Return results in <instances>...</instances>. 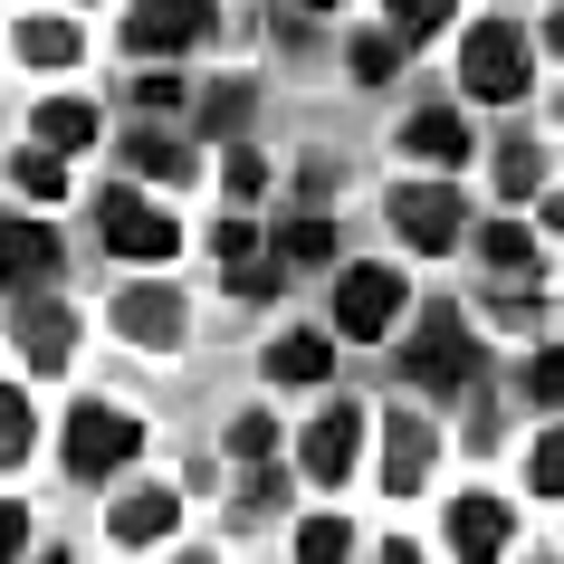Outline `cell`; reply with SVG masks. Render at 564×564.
Masks as SVG:
<instances>
[{"instance_id": "f546056e", "label": "cell", "mask_w": 564, "mask_h": 564, "mask_svg": "<svg viewBox=\"0 0 564 564\" xmlns=\"http://www.w3.org/2000/svg\"><path fill=\"white\" fill-rule=\"evenodd\" d=\"M527 392H535V402H564V345H545V355H535Z\"/></svg>"}, {"instance_id": "83f0119b", "label": "cell", "mask_w": 564, "mask_h": 564, "mask_svg": "<svg viewBox=\"0 0 564 564\" xmlns=\"http://www.w3.org/2000/svg\"><path fill=\"white\" fill-rule=\"evenodd\" d=\"M230 449H239V459H268V449H278V421H268V412H239L230 421Z\"/></svg>"}, {"instance_id": "f1b7e54d", "label": "cell", "mask_w": 564, "mask_h": 564, "mask_svg": "<svg viewBox=\"0 0 564 564\" xmlns=\"http://www.w3.org/2000/svg\"><path fill=\"white\" fill-rule=\"evenodd\" d=\"M441 20H449V0H392V30L402 39H431Z\"/></svg>"}, {"instance_id": "3957f363", "label": "cell", "mask_w": 564, "mask_h": 564, "mask_svg": "<svg viewBox=\"0 0 564 564\" xmlns=\"http://www.w3.org/2000/svg\"><path fill=\"white\" fill-rule=\"evenodd\" d=\"M96 230H106V249H124V259H173L182 249L173 210H153L144 192H96Z\"/></svg>"}, {"instance_id": "9c48e42d", "label": "cell", "mask_w": 564, "mask_h": 564, "mask_svg": "<svg viewBox=\"0 0 564 564\" xmlns=\"http://www.w3.org/2000/svg\"><path fill=\"white\" fill-rule=\"evenodd\" d=\"M116 326H124V345H144V355L182 345V306H173V288H124V297H116Z\"/></svg>"}, {"instance_id": "ac0fdd59", "label": "cell", "mask_w": 564, "mask_h": 564, "mask_svg": "<svg viewBox=\"0 0 564 564\" xmlns=\"http://www.w3.org/2000/svg\"><path fill=\"white\" fill-rule=\"evenodd\" d=\"M326 335H278V345H268V373H278V383H326Z\"/></svg>"}, {"instance_id": "ffe728a7", "label": "cell", "mask_w": 564, "mask_h": 564, "mask_svg": "<svg viewBox=\"0 0 564 564\" xmlns=\"http://www.w3.org/2000/svg\"><path fill=\"white\" fill-rule=\"evenodd\" d=\"M498 192H507V202H535V192H545V153H535V144H507L498 153Z\"/></svg>"}, {"instance_id": "ba28073f", "label": "cell", "mask_w": 564, "mask_h": 564, "mask_svg": "<svg viewBox=\"0 0 564 564\" xmlns=\"http://www.w3.org/2000/svg\"><path fill=\"white\" fill-rule=\"evenodd\" d=\"M355 449H364V412L355 402H326V412L306 421V441H297V459H306V478H355Z\"/></svg>"}, {"instance_id": "d590c367", "label": "cell", "mask_w": 564, "mask_h": 564, "mask_svg": "<svg viewBox=\"0 0 564 564\" xmlns=\"http://www.w3.org/2000/svg\"><path fill=\"white\" fill-rule=\"evenodd\" d=\"M383 564H421V555H412V545H392V555H383Z\"/></svg>"}, {"instance_id": "8992f818", "label": "cell", "mask_w": 564, "mask_h": 564, "mask_svg": "<svg viewBox=\"0 0 564 564\" xmlns=\"http://www.w3.org/2000/svg\"><path fill=\"white\" fill-rule=\"evenodd\" d=\"M392 230L441 259V249H459V230H469V202H459L449 182H412V192H392Z\"/></svg>"}, {"instance_id": "4dcf8cb0", "label": "cell", "mask_w": 564, "mask_h": 564, "mask_svg": "<svg viewBox=\"0 0 564 564\" xmlns=\"http://www.w3.org/2000/svg\"><path fill=\"white\" fill-rule=\"evenodd\" d=\"M326 220H297V230H278V249H288V259H326Z\"/></svg>"}, {"instance_id": "2e32d148", "label": "cell", "mask_w": 564, "mask_h": 564, "mask_svg": "<svg viewBox=\"0 0 564 564\" xmlns=\"http://www.w3.org/2000/svg\"><path fill=\"white\" fill-rule=\"evenodd\" d=\"M124 163H134L144 182H173V192L192 182V153H182L173 134H153V124H144V134H124Z\"/></svg>"}, {"instance_id": "9a60e30c", "label": "cell", "mask_w": 564, "mask_h": 564, "mask_svg": "<svg viewBox=\"0 0 564 564\" xmlns=\"http://www.w3.org/2000/svg\"><path fill=\"white\" fill-rule=\"evenodd\" d=\"M39 144H48V153L96 144V106H87V96H48V106H39Z\"/></svg>"}, {"instance_id": "30bf717a", "label": "cell", "mask_w": 564, "mask_h": 564, "mask_svg": "<svg viewBox=\"0 0 564 564\" xmlns=\"http://www.w3.org/2000/svg\"><path fill=\"white\" fill-rule=\"evenodd\" d=\"M20 355H30V373H58V364L77 355V316H67L58 297H30L20 306Z\"/></svg>"}, {"instance_id": "44dd1931", "label": "cell", "mask_w": 564, "mask_h": 564, "mask_svg": "<svg viewBox=\"0 0 564 564\" xmlns=\"http://www.w3.org/2000/svg\"><path fill=\"white\" fill-rule=\"evenodd\" d=\"M355 555V527L345 517H316V527H297V564H345Z\"/></svg>"}, {"instance_id": "8d00e7d4", "label": "cell", "mask_w": 564, "mask_h": 564, "mask_svg": "<svg viewBox=\"0 0 564 564\" xmlns=\"http://www.w3.org/2000/svg\"><path fill=\"white\" fill-rule=\"evenodd\" d=\"M555 58H564V10H555Z\"/></svg>"}, {"instance_id": "7a4b0ae2", "label": "cell", "mask_w": 564, "mask_h": 564, "mask_svg": "<svg viewBox=\"0 0 564 564\" xmlns=\"http://www.w3.org/2000/svg\"><path fill=\"white\" fill-rule=\"evenodd\" d=\"M459 77H469L488 106H517V96H527V39L507 30V20H478L469 48H459Z\"/></svg>"}, {"instance_id": "603a6c76", "label": "cell", "mask_w": 564, "mask_h": 564, "mask_svg": "<svg viewBox=\"0 0 564 564\" xmlns=\"http://www.w3.org/2000/svg\"><path fill=\"white\" fill-rule=\"evenodd\" d=\"M220 182H230V202H259V192H268V163L249 144H230V153H220Z\"/></svg>"}, {"instance_id": "277c9868", "label": "cell", "mask_w": 564, "mask_h": 564, "mask_svg": "<svg viewBox=\"0 0 564 564\" xmlns=\"http://www.w3.org/2000/svg\"><path fill=\"white\" fill-rule=\"evenodd\" d=\"M192 39H210V0H134L124 10V48L134 58H182Z\"/></svg>"}, {"instance_id": "52a82bcc", "label": "cell", "mask_w": 564, "mask_h": 564, "mask_svg": "<svg viewBox=\"0 0 564 564\" xmlns=\"http://www.w3.org/2000/svg\"><path fill=\"white\" fill-rule=\"evenodd\" d=\"M134 449H144V431H134L124 412H96V402H77V412H67V469L96 478V469H124Z\"/></svg>"}, {"instance_id": "cb8c5ba5", "label": "cell", "mask_w": 564, "mask_h": 564, "mask_svg": "<svg viewBox=\"0 0 564 564\" xmlns=\"http://www.w3.org/2000/svg\"><path fill=\"white\" fill-rule=\"evenodd\" d=\"M478 249H488V268H507V278L527 268V230H517V220H488V230H478Z\"/></svg>"}, {"instance_id": "8fae6325", "label": "cell", "mask_w": 564, "mask_h": 564, "mask_svg": "<svg viewBox=\"0 0 564 564\" xmlns=\"http://www.w3.org/2000/svg\"><path fill=\"white\" fill-rule=\"evenodd\" d=\"M449 555L459 564H507V507L498 498H459L449 507Z\"/></svg>"}, {"instance_id": "d4e9b609", "label": "cell", "mask_w": 564, "mask_h": 564, "mask_svg": "<svg viewBox=\"0 0 564 564\" xmlns=\"http://www.w3.org/2000/svg\"><path fill=\"white\" fill-rule=\"evenodd\" d=\"M535 498H564V421H555V431H545V441H535Z\"/></svg>"}, {"instance_id": "1f68e13d", "label": "cell", "mask_w": 564, "mask_h": 564, "mask_svg": "<svg viewBox=\"0 0 564 564\" xmlns=\"http://www.w3.org/2000/svg\"><path fill=\"white\" fill-rule=\"evenodd\" d=\"M30 555V517H20V507H0V564H20Z\"/></svg>"}, {"instance_id": "f35d334b", "label": "cell", "mask_w": 564, "mask_h": 564, "mask_svg": "<svg viewBox=\"0 0 564 564\" xmlns=\"http://www.w3.org/2000/svg\"><path fill=\"white\" fill-rule=\"evenodd\" d=\"M39 564H67V555H39Z\"/></svg>"}, {"instance_id": "d6986e66", "label": "cell", "mask_w": 564, "mask_h": 564, "mask_svg": "<svg viewBox=\"0 0 564 564\" xmlns=\"http://www.w3.org/2000/svg\"><path fill=\"white\" fill-rule=\"evenodd\" d=\"M77 48H87L77 20H30V30H20V58H30V67H67Z\"/></svg>"}, {"instance_id": "ab89813d", "label": "cell", "mask_w": 564, "mask_h": 564, "mask_svg": "<svg viewBox=\"0 0 564 564\" xmlns=\"http://www.w3.org/2000/svg\"><path fill=\"white\" fill-rule=\"evenodd\" d=\"M182 564H210V555H182Z\"/></svg>"}, {"instance_id": "7402d4cb", "label": "cell", "mask_w": 564, "mask_h": 564, "mask_svg": "<svg viewBox=\"0 0 564 564\" xmlns=\"http://www.w3.org/2000/svg\"><path fill=\"white\" fill-rule=\"evenodd\" d=\"M30 431H39V421H30V392L10 383V392H0V459H30Z\"/></svg>"}, {"instance_id": "7c38bea8", "label": "cell", "mask_w": 564, "mask_h": 564, "mask_svg": "<svg viewBox=\"0 0 564 564\" xmlns=\"http://www.w3.org/2000/svg\"><path fill=\"white\" fill-rule=\"evenodd\" d=\"M421 478H431V421L392 412V431H383V488H392V498H412Z\"/></svg>"}, {"instance_id": "484cf974", "label": "cell", "mask_w": 564, "mask_h": 564, "mask_svg": "<svg viewBox=\"0 0 564 564\" xmlns=\"http://www.w3.org/2000/svg\"><path fill=\"white\" fill-rule=\"evenodd\" d=\"M20 182H30L39 202H58V192H67V163H58L48 144H39V153H20Z\"/></svg>"}, {"instance_id": "4fadbf2b", "label": "cell", "mask_w": 564, "mask_h": 564, "mask_svg": "<svg viewBox=\"0 0 564 564\" xmlns=\"http://www.w3.org/2000/svg\"><path fill=\"white\" fill-rule=\"evenodd\" d=\"M58 268V239L39 230V220H0V288H30Z\"/></svg>"}, {"instance_id": "836d02e7", "label": "cell", "mask_w": 564, "mask_h": 564, "mask_svg": "<svg viewBox=\"0 0 564 564\" xmlns=\"http://www.w3.org/2000/svg\"><path fill=\"white\" fill-rule=\"evenodd\" d=\"M355 77H392V39H355Z\"/></svg>"}, {"instance_id": "5b68a950", "label": "cell", "mask_w": 564, "mask_h": 564, "mask_svg": "<svg viewBox=\"0 0 564 564\" xmlns=\"http://www.w3.org/2000/svg\"><path fill=\"white\" fill-rule=\"evenodd\" d=\"M392 316H402V268H345L335 278V326L355 335V345L392 335Z\"/></svg>"}, {"instance_id": "5bb4252c", "label": "cell", "mask_w": 564, "mask_h": 564, "mask_svg": "<svg viewBox=\"0 0 564 564\" xmlns=\"http://www.w3.org/2000/svg\"><path fill=\"white\" fill-rule=\"evenodd\" d=\"M402 144H412L421 163H469V124L449 116V106H421V116L402 124Z\"/></svg>"}, {"instance_id": "e575fe53", "label": "cell", "mask_w": 564, "mask_h": 564, "mask_svg": "<svg viewBox=\"0 0 564 564\" xmlns=\"http://www.w3.org/2000/svg\"><path fill=\"white\" fill-rule=\"evenodd\" d=\"M545 230H564V192H545Z\"/></svg>"}, {"instance_id": "e0dca14e", "label": "cell", "mask_w": 564, "mask_h": 564, "mask_svg": "<svg viewBox=\"0 0 564 564\" xmlns=\"http://www.w3.org/2000/svg\"><path fill=\"white\" fill-rule=\"evenodd\" d=\"M116 535H124V545L173 535V488H134V498H116Z\"/></svg>"}, {"instance_id": "74e56055", "label": "cell", "mask_w": 564, "mask_h": 564, "mask_svg": "<svg viewBox=\"0 0 564 564\" xmlns=\"http://www.w3.org/2000/svg\"><path fill=\"white\" fill-rule=\"evenodd\" d=\"M306 10H335V0H306Z\"/></svg>"}, {"instance_id": "4316f807", "label": "cell", "mask_w": 564, "mask_h": 564, "mask_svg": "<svg viewBox=\"0 0 564 564\" xmlns=\"http://www.w3.org/2000/svg\"><path fill=\"white\" fill-rule=\"evenodd\" d=\"M202 124H210V134H239V124H249V87H210Z\"/></svg>"}, {"instance_id": "6da1fadb", "label": "cell", "mask_w": 564, "mask_h": 564, "mask_svg": "<svg viewBox=\"0 0 564 564\" xmlns=\"http://www.w3.org/2000/svg\"><path fill=\"white\" fill-rule=\"evenodd\" d=\"M402 383H421V392L478 383V345H469V326H459L449 306H431V316L412 326V345H402Z\"/></svg>"}, {"instance_id": "d6a6232c", "label": "cell", "mask_w": 564, "mask_h": 564, "mask_svg": "<svg viewBox=\"0 0 564 564\" xmlns=\"http://www.w3.org/2000/svg\"><path fill=\"white\" fill-rule=\"evenodd\" d=\"M230 288H239V297H268V288H278V268H268V259H239Z\"/></svg>"}]
</instances>
